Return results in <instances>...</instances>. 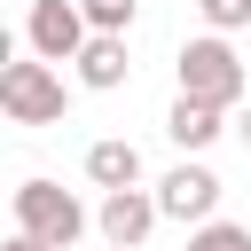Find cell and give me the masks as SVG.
Returning <instances> with one entry per match:
<instances>
[{"mask_svg":"<svg viewBox=\"0 0 251 251\" xmlns=\"http://www.w3.org/2000/svg\"><path fill=\"white\" fill-rule=\"evenodd\" d=\"M188 251H251V227L243 220H204V227H188Z\"/></svg>","mask_w":251,"mask_h":251,"instance_id":"obj_11","label":"cell"},{"mask_svg":"<svg viewBox=\"0 0 251 251\" xmlns=\"http://www.w3.org/2000/svg\"><path fill=\"white\" fill-rule=\"evenodd\" d=\"M16 235H31L39 251H71L86 235V204L55 180H24L16 188Z\"/></svg>","mask_w":251,"mask_h":251,"instance_id":"obj_2","label":"cell"},{"mask_svg":"<svg viewBox=\"0 0 251 251\" xmlns=\"http://www.w3.org/2000/svg\"><path fill=\"white\" fill-rule=\"evenodd\" d=\"M78 24L102 31V39H126L133 31V0H78Z\"/></svg>","mask_w":251,"mask_h":251,"instance_id":"obj_10","label":"cell"},{"mask_svg":"<svg viewBox=\"0 0 251 251\" xmlns=\"http://www.w3.org/2000/svg\"><path fill=\"white\" fill-rule=\"evenodd\" d=\"M8 63H16V31L0 24V71H8Z\"/></svg>","mask_w":251,"mask_h":251,"instance_id":"obj_13","label":"cell"},{"mask_svg":"<svg viewBox=\"0 0 251 251\" xmlns=\"http://www.w3.org/2000/svg\"><path fill=\"white\" fill-rule=\"evenodd\" d=\"M24 39H31V63H71V55L86 47L78 0H31V24H24Z\"/></svg>","mask_w":251,"mask_h":251,"instance_id":"obj_5","label":"cell"},{"mask_svg":"<svg viewBox=\"0 0 251 251\" xmlns=\"http://www.w3.org/2000/svg\"><path fill=\"white\" fill-rule=\"evenodd\" d=\"M196 16H204V24H212V39H220V31L251 24V0H196Z\"/></svg>","mask_w":251,"mask_h":251,"instance_id":"obj_12","label":"cell"},{"mask_svg":"<svg viewBox=\"0 0 251 251\" xmlns=\"http://www.w3.org/2000/svg\"><path fill=\"white\" fill-rule=\"evenodd\" d=\"M63 110H71V94H63L55 63H8L0 71V118L8 126H55Z\"/></svg>","mask_w":251,"mask_h":251,"instance_id":"obj_3","label":"cell"},{"mask_svg":"<svg viewBox=\"0 0 251 251\" xmlns=\"http://www.w3.org/2000/svg\"><path fill=\"white\" fill-rule=\"evenodd\" d=\"M0 251H39V243H31V235H8V243H0Z\"/></svg>","mask_w":251,"mask_h":251,"instance_id":"obj_14","label":"cell"},{"mask_svg":"<svg viewBox=\"0 0 251 251\" xmlns=\"http://www.w3.org/2000/svg\"><path fill=\"white\" fill-rule=\"evenodd\" d=\"M235 133H243V149H251V110H243V126H235Z\"/></svg>","mask_w":251,"mask_h":251,"instance_id":"obj_15","label":"cell"},{"mask_svg":"<svg viewBox=\"0 0 251 251\" xmlns=\"http://www.w3.org/2000/svg\"><path fill=\"white\" fill-rule=\"evenodd\" d=\"M94 227H102L110 251H141L149 227H157V196H149V188H110L102 212H94Z\"/></svg>","mask_w":251,"mask_h":251,"instance_id":"obj_6","label":"cell"},{"mask_svg":"<svg viewBox=\"0 0 251 251\" xmlns=\"http://www.w3.org/2000/svg\"><path fill=\"white\" fill-rule=\"evenodd\" d=\"M86 180H94L102 196H110V188H141V149H133V141H118V133H110V141H94V149H86Z\"/></svg>","mask_w":251,"mask_h":251,"instance_id":"obj_8","label":"cell"},{"mask_svg":"<svg viewBox=\"0 0 251 251\" xmlns=\"http://www.w3.org/2000/svg\"><path fill=\"white\" fill-rule=\"evenodd\" d=\"M173 71H180V94H188V102H204V110H235V102H243V86H251V78H243V63H235V47H227V39H212V31H204V39H188V47L173 55Z\"/></svg>","mask_w":251,"mask_h":251,"instance_id":"obj_1","label":"cell"},{"mask_svg":"<svg viewBox=\"0 0 251 251\" xmlns=\"http://www.w3.org/2000/svg\"><path fill=\"white\" fill-rule=\"evenodd\" d=\"M157 220H180V227H204V220H220V173L180 157V165L157 180Z\"/></svg>","mask_w":251,"mask_h":251,"instance_id":"obj_4","label":"cell"},{"mask_svg":"<svg viewBox=\"0 0 251 251\" xmlns=\"http://www.w3.org/2000/svg\"><path fill=\"white\" fill-rule=\"evenodd\" d=\"M71 63H78V86H86V94H118V86L133 78V63H126V39H102V31H86V47H78Z\"/></svg>","mask_w":251,"mask_h":251,"instance_id":"obj_7","label":"cell"},{"mask_svg":"<svg viewBox=\"0 0 251 251\" xmlns=\"http://www.w3.org/2000/svg\"><path fill=\"white\" fill-rule=\"evenodd\" d=\"M220 118H227V110H204V102L180 94V102L165 110V133H173L180 149H212V141H220Z\"/></svg>","mask_w":251,"mask_h":251,"instance_id":"obj_9","label":"cell"}]
</instances>
